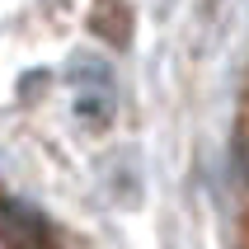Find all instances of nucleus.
I'll use <instances>...</instances> for the list:
<instances>
[{"label": "nucleus", "instance_id": "f257e3e1", "mask_svg": "<svg viewBox=\"0 0 249 249\" xmlns=\"http://www.w3.org/2000/svg\"><path fill=\"white\" fill-rule=\"evenodd\" d=\"M0 249H52V226L28 202L0 193Z\"/></svg>", "mask_w": 249, "mask_h": 249}]
</instances>
